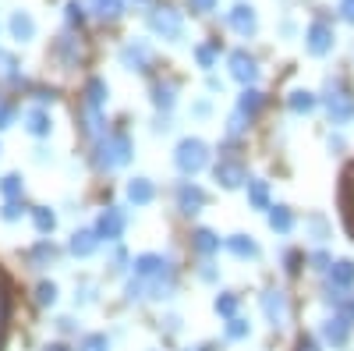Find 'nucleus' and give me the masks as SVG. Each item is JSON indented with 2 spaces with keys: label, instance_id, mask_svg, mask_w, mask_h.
<instances>
[{
  "label": "nucleus",
  "instance_id": "nucleus-28",
  "mask_svg": "<svg viewBox=\"0 0 354 351\" xmlns=\"http://www.w3.org/2000/svg\"><path fill=\"white\" fill-rule=\"evenodd\" d=\"M305 234L312 242H330L333 238V227H330V220L322 217V213H312V217H305Z\"/></svg>",
  "mask_w": 354,
  "mask_h": 351
},
{
  "label": "nucleus",
  "instance_id": "nucleus-38",
  "mask_svg": "<svg viewBox=\"0 0 354 351\" xmlns=\"http://www.w3.org/2000/svg\"><path fill=\"white\" fill-rule=\"evenodd\" d=\"M216 53H220L216 43H202V46H195V61H198V68L209 71V68L216 64Z\"/></svg>",
  "mask_w": 354,
  "mask_h": 351
},
{
  "label": "nucleus",
  "instance_id": "nucleus-6",
  "mask_svg": "<svg viewBox=\"0 0 354 351\" xmlns=\"http://www.w3.org/2000/svg\"><path fill=\"white\" fill-rule=\"evenodd\" d=\"M351 327H354V319L347 312H333V316H326L319 323V337L326 341L330 348H347L351 344Z\"/></svg>",
  "mask_w": 354,
  "mask_h": 351
},
{
  "label": "nucleus",
  "instance_id": "nucleus-43",
  "mask_svg": "<svg viewBox=\"0 0 354 351\" xmlns=\"http://www.w3.org/2000/svg\"><path fill=\"white\" fill-rule=\"evenodd\" d=\"M308 262H312V270H315V273H326V270L333 267V255H330L326 249H319V252L308 255Z\"/></svg>",
  "mask_w": 354,
  "mask_h": 351
},
{
  "label": "nucleus",
  "instance_id": "nucleus-17",
  "mask_svg": "<svg viewBox=\"0 0 354 351\" xmlns=\"http://www.w3.org/2000/svg\"><path fill=\"white\" fill-rule=\"evenodd\" d=\"M106 100H110V85L100 78V75H93L85 82V93H82V107H93V110H106Z\"/></svg>",
  "mask_w": 354,
  "mask_h": 351
},
{
  "label": "nucleus",
  "instance_id": "nucleus-45",
  "mask_svg": "<svg viewBox=\"0 0 354 351\" xmlns=\"http://www.w3.org/2000/svg\"><path fill=\"white\" fill-rule=\"evenodd\" d=\"M301 259H305L301 252H283V270L287 273H298L301 270Z\"/></svg>",
  "mask_w": 354,
  "mask_h": 351
},
{
  "label": "nucleus",
  "instance_id": "nucleus-30",
  "mask_svg": "<svg viewBox=\"0 0 354 351\" xmlns=\"http://www.w3.org/2000/svg\"><path fill=\"white\" fill-rule=\"evenodd\" d=\"M266 220H270V227L277 234H290L294 231V213L287 206H270V210H266Z\"/></svg>",
  "mask_w": 354,
  "mask_h": 351
},
{
  "label": "nucleus",
  "instance_id": "nucleus-57",
  "mask_svg": "<svg viewBox=\"0 0 354 351\" xmlns=\"http://www.w3.org/2000/svg\"><path fill=\"white\" fill-rule=\"evenodd\" d=\"M205 85H209V93H220V89H223V82H220L216 75H209V82H205Z\"/></svg>",
  "mask_w": 354,
  "mask_h": 351
},
{
  "label": "nucleus",
  "instance_id": "nucleus-48",
  "mask_svg": "<svg viewBox=\"0 0 354 351\" xmlns=\"http://www.w3.org/2000/svg\"><path fill=\"white\" fill-rule=\"evenodd\" d=\"M15 125V107L11 103H0V132Z\"/></svg>",
  "mask_w": 354,
  "mask_h": 351
},
{
  "label": "nucleus",
  "instance_id": "nucleus-5",
  "mask_svg": "<svg viewBox=\"0 0 354 351\" xmlns=\"http://www.w3.org/2000/svg\"><path fill=\"white\" fill-rule=\"evenodd\" d=\"M149 28L160 39L177 43L185 36V18H181V11H174V8H156V11H149Z\"/></svg>",
  "mask_w": 354,
  "mask_h": 351
},
{
  "label": "nucleus",
  "instance_id": "nucleus-61",
  "mask_svg": "<svg viewBox=\"0 0 354 351\" xmlns=\"http://www.w3.org/2000/svg\"><path fill=\"white\" fill-rule=\"evenodd\" d=\"M347 316H351V319H354V298H351V302H347Z\"/></svg>",
  "mask_w": 354,
  "mask_h": 351
},
{
  "label": "nucleus",
  "instance_id": "nucleus-53",
  "mask_svg": "<svg viewBox=\"0 0 354 351\" xmlns=\"http://www.w3.org/2000/svg\"><path fill=\"white\" fill-rule=\"evenodd\" d=\"M340 18L354 25V0H344V4H340Z\"/></svg>",
  "mask_w": 354,
  "mask_h": 351
},
{
  "label": "nucleus",
  "instance_id": "nucleus-32",
  "mask_svg": "<svg viewBox=\"0 0 354 351\" xmlns=\"http://www.w3.org/2000/svg\"><path fill=\"white\" fill-rule=\"evenodd\" d=\"M28 217H32V227L39 234H53L57 231V213L50 206H32V213H28Z\"/></svg>",
  "mask_w": 354,
  "mask_h": 351
},
{
  "label": "nucleus",
  "instance_id": "nucleus-49",
  "mask_svg": "<svg viewBox=\"0 0 354 351\" xmlns=\"http://www.w3.org/2000/svg\"><path fill=\"white\" fill-rule=\"evenodd\" d=\"M294 351H322V344H319L312 334H301V337H298V348H294Z\"/></svg>",
  "mask_w": 354,
  "mask_h": 351
},
{
  "label": "nucleus",
  "instance_id": "nucleus-46",
  "mask_svg": "<svg viewBox=\"0 0 354 351\" xmlns=\"http://www.w3.org/2000/svg\"><path fill=\"white\" fill-rule=\"evenodd\" d=\"M198 280H205V284H216V280H220V270L213 267V262H202V267H198Z\"/></svg>",
  "mask_w": 354,
  "mask_h": 351
},
{
  "label": "nucleus",
  "instance_id": "nucleus-19",
  "mask_svg": "<svg viewBox=\"0 0 354 351\" xmlns=\"http://www.w3.org/2000/svg\"><path fill=\"white\" fill-rule=\"evenodd\" d=\"M25 132L32 135V138H46V135L53 132L50 110H43V107H32V110H25Z\"/></svg>",
  "mask_w": 354,
  "mask_h": 351
},
{
  "label": "nucleus",
  "instance_id": "nucleus-10",
  "mask_svg": "<svg viewBox=\"0 0 354 351\" xmlns=\"http://www.w3.org/2000/svg\"><path fill=\"white\" fill-rule=\"evenodd\" d=\"M117 57H121V64L128 71H149L153 68V46L145 43V39H128Z\"/></svg>",
  "mask_w": 354,
  "mask_h": 351
},
{
  "label": "nucleus",
  "instance_id": "nucleus-36",
  "mask_svg": "<svg viewBox=\"0 0 354 351\" xmlns=\"http://www.w3.org/2000/svg\"><path fill=\"white\" fill-rule=\"evenodd\" d=\"M0 195H4V199H25L21 174H4V178H0Z\"/></svg>",
  "mask_w": 354,
  "mask_h": 351
},
{
  "label": "nucleus",
  "instance_id": "nucleus-39",
  "mask_svg": "<svg viewBox=\"0 0 354 351\" xmlns=\"http://www.w3.org/2000/svg\"><path fill=\"white\" fill-rule=\"evenodd\" d=\"M57 295H61V291H57V284L53 280H39L36 284V302L46 309V305H57Z\"/></svg>",
  "mask_w": 354,
  "mask_h": 351
},
{
  "label": "nucleus",
  "instance_id": "nucleus-35",
  "mask_svg": "<svg viewBox=\"0 0 354 351\" xmlns=\"http://www.w3.org/2000/svg\"><path fill=\"white\" fill-rule=\"evenodd\" d=\"M25 213H32V206L25 199H4V206H0V220H8V224L21 220Z\"/></svg>",
  "mask_w": 354,
  "mask_h": 351
},
{
  "label": "nucleus",
  "instance_id": "nucleus-11",
  "mask_svg": "<svg viewBox=\"0 0 354 351\" xmlns=\"http://www.w3.org/2000/svg\"><path fill=\"white\" fill-rule=\"evenodd\" d=\"M205 206H209V195H205V188H198L195 181H181V185H177V210H181L185 217H195V213H202Z\"/></svg>",
  "mask_w": 354,
  "mask_h": 351
},
{
  "label": "nucleus",
  "instance_id": "nucleus-3",
  "mask_svg": "<svg viewBox=\"0 0 354 351\" xmlns=\"http://www.w3.org/2000/svg\"><path fill=\"white\" fill-rule=\"evenodd\" d=\"M174 167L185 174V178H195L198 170L209 167V145H205L202 138L188 135L177 142V150H174Z\"/></svg>",
  "mask_w": 354,
  "mask_h": 351
},
{
  "label": "nucleus",
  "instance_id": "nucleus-23",
  "mask_svg": "<svg viewBox=\"0 0 354 351\" xmlns=\"http://www.w3.org/2000/svg\"><path fill=\"white\" fill-rule=\"evenodd\" d=\"M124 192H128V202H135V206H149L156 199V185L149 178H131Z\"/></svg>",
  "mask_w": 354,
  "mask_h": 351
},
{
  "label": "nucleus",
  "instance_id": "nucleus-42",
  "mask_svg": "<svg viewBox=\"0 0 354 351\" xmlns=\"http://www.w3.org/2000/svg\"><path fill=\"white\" fill-rule=\"evenodd\" d=\"M64 18H68V25H82L85 21V4H82V0H68V4H64Z\"/></svg>",
  "mask_w": 354,
  "mask_h": 351
},
{
  "label": "nucleus",
  "instance_id": "nucleus-56",
  "mask_svg": "<svg viewBox=\"0 0 354 351\" xmlns=\"http://www.w3.org/2000/svg\"><path fill=\"white\" fill-rule=\"evenodd\" d=\"M36 100H39V103H53L57 96H53V89H36Z\"/></svg>",
  "mask_w": 354,
  "mask_h": 351
},
{
  "label": "nucleus",
  "instance_id": "nucleus-34",
  "mask_svg": "<svg viewBox=\"0 0 354 351\" xmlns=\"http://www.w3.org/2000/svg\"><path fill=\"white\" fill-rule=\"evenodd\" d=\"M93 11L103 21H117V18L124 15V0H93Z\"/></svg>",
  "mask_w": 354,
  "mask_h": 351
},
{
  "label": "nucleus",
  "instance_id": "nucleus-14",
  "mask_svg": "<svg viewBox=\"0 0 354 351\" xmlns=\"http://www.w3.org/2000/svg\"><path fill=\"white\" fill-rule=\"evenodd\" d=\"M227 25L234 28L238 36H255L259 33V15H255V8L252 4H234L230 11H227Z\"/></svg>",
  "mask_w": 354,
  "mask_h": 351
},
{
  "label": "nucleus",
  "instance_id": "nucleus-50",
  "mask_svg": "<svg viewBox=\"0 0 354 351\" xmlns=\"http://www.w3.org/2000/svg\"><path fill=\"white\" fill-rule=\"evenodd\" d=\"M209 114H213L209 100H198V103H192V117H209Z\"/></svg>",
  "mask_w": 354,
  "mask_h": 351
},
{
  "label": "nucleus",
  "instance_id": "nucleus-16",
  "mask_svg": "<svg viewBox=\"0 0 354 351\" xmlns=\"http://www.w3.org/2000/svg\"><path fill=\"white\" fill-rule=\"evenodd\" d=\"M78 125H82V132L93 138V142L110 132V128H106V114H103V110H93V107H82V110H78Z\"/></svg>",
  "mask_w": 354,
  "mask_h": 351
},
{
  "label": "nucleus",
  "instance_id": "nucleus-44",
  "mask_svg": "<svg viewBox=\"0 0 354 351\" xmlns=\"http://www.w3.org/2000/svg\"><path fill=\"white\" fill-rule=\"evenodd\" d=\"M75 302H78V305H88V302H96V284H88V280H82V287H78V295H75Z\"/></svg>",
  "mask_w": 354,
  "mask_h": 351
},
{
  "label": "nucleus",
  "instance_id": "nucleus-2",
  "mask_svg": "<svg viewBox=\"0 0 354 351\" xmlns=\"http://www.w3.org/2000/svg\"><path fill=\"white\" fill-rule=\"evenodd\" d=\"M322 107H326L330 125H347L354 117V96L347 89L344 78H326V89H322Z\"/></svg>",
  "mask_w": 354,
  "mask_h": 351
},
{
  "label": "nucleus",
  "instance_id": "nucleus-37",
  "mask_svg": "<svg viewBox=\"0 0 354 351\" xmlns=\"http://www.w3.org/2000/svg\"><path fill=\"white\" fill-rule=\"evenodd\" d=\"M223 334H227V341H248L252 337V323H248V319H241V316H234V319H227Z\"/></svg>",
  "mask_w": 354,
  "mask_h": 351
},
{
  "label": "nucleus",
  "instance_id": "nucleus-52",
  "mask_svg": "<svg viewBox=\"0 0 354 351\" xmlns=\"http://www.w3.org/2000/svg\"><path fill=\"white\" fill-rule=\"evenodd\" d=\"M326 145H330V153H344V150H347L344 135H330V138H326Z\"/></svg>",
  "mask_w": 354,
  "mask_h": 351
},
{
  "label": "nucleus",
  "instance_id": "nucleus-20",
  "mask_svg": "<svg viewBox=\"0 0 354 351\" xmlns=\"http://www.w3.org/2000/svg\"><path fill=\"white\" fill-rule=\"evenodd\" d=\"M223 249L234 259H259V242L252 238V234H230V238L223 242Z\"/></svg>",
  "mask_w": 354,
  "mask_h": 351
},
{
  "label": "nucleus",
  "instance_id": "nucleus-59",
  "mask_svg": "<svg viewBox=\"0 0 354 351\" xmlns=\"http://www.w3.org/2000/svg\"><path fill=\"white\" fill-rule=\"evenodd\" d=\"M46 351H68V348H64V344H50Z\"/></svg>",
  "mask_w": 354,
  "mask_h": 351
},
{
  "label": "nucleus",
  "instance_id": "nucleus-24",
  "mask_svg": "<svg viewBox=\"0 0 354 351\" xmlns=\"http://www.w3.org/2000/svg\"><path fill=\"white\" fill-rule=\"evenodd\" d=\"M315 107H319V96L308 93V89H290V93H287V110H290V114L308 117Z\"/></svg>",
  "mask_w": 354,
  "mask_h": 351
},
{
  "label": "nucleus",
  "instance_id": "nucleus-33",
  "mask_svg": "<svg viewBox=\"0 0 354 351\" xmlns=\"http://www.w3.org/2000/svg\"><path fill=\"white\" fill-rule=\"evenodd\" d=\"M238 305H241V298L234 295V291H220L216 302H213L216 316H223V319H234V316H238Z\"/></svg>",
  "mask_w": 354,
  "mask_h": 351
},
{
  "label": "nucleus",
  "instance_id": "nucleus-15",
  "mask_svg": "<svg viewBox=\"0 0 354 351\" xmlns=\"http://www.w3.org/2000/svg\"><path fill=\"white\" fill-rule=\"evenodd\" d=\"M96 249H100V234H96V227H78V231L71 234V242H68V252H71L75 259L96 255Z\"/></svg>",
  "mask_w": 354,
  "mask_h": 351
},
{
  "label": "nucleus",
  "instance_id": "nucleus-21",
  "mask_svg": "<svg viewBox=\"0 0 354 351\" xmlns=\"http://www.w3.org/2000/svg\"><path fill=\"white\" fill-rule=\"evenodd\" d=\"M220 238H216V231H209V227H195L192 231V249L198 252V255H205V259H209V255H216L220 252Z\"/></svg>",
  "mask_w": 354,
  "mask_h": 351
},
{
  "label": "nucleus",
  "instance_id": "nucleus-47",
  "mask_svg": "<svg viewBox=\"0 0 354 351\" xmlns=\"http://www.w3.org/2000/svg\"><path fill=\"white\" fill-rule=\"evenodd\" d=\"M216 4H220V0H188V8L195 15H209V11H216Z\"/></svg>",
  "mask_w": 354,
  "mask_h": 351
},
{
  "label": "nucleus",
  "instance_id": "nucleus-58",
  "mask_svg": "<svg viewBox=\"0 0 354 351\" xmlns=\"http://www.w3.org/2000/svg\"><path fill=\"white\" fill-rule=\"evenodd\" d=\"M185 351H216V344H195V348H185Z\"/></svg>",
  "mask_w": 354,
  "mask_h": 351
},
{
  "label": "nucleus",
  "instance_id": "nucleus-1",
  "mask_svg": "<svg viewBox=\"0 0 354 351\" xmlns=\"http://www.w3.org/2000/svg\"><path fill=\"white\" fill-rule=\"evenodd\" d=\"M131 156H135V142H131L128 132H106L103 138L93 142V163L103 174H113V170L128 167Z\"/></svg>",
  "mask_w": 354,
  "mask_h": 351
},
{
  "label": "nucleus",
  "instance_id": "nucleus-18",
  "mask_svg": "<svg viewBox=\"0 0 354 351\" xmlns=\"http://www.w3.org/2000/svg\"><path fill=\"white\" fill-rule=\"evenodd\" d=\"M57 255H61V252H57V245H53L50 238L36 242L32 249L25 252V259H28V267H32V270H46L50 262H57Z\"/></svg>",
  "mask_w": 354,
  "mask_h": 351
},
{
  "label": "nucleus",
  "instance_id": "nucleus-60",
  "mask_svg": "<svg viewBox=\"0 0 354 351\" xmlns=\"http://www.w3.org/2000/svg\"><path fill=\"white\" fill-rule=\"evenodd\" d=\"M347 202H351V220H354V188H351V199Z\"/></svg>",
  "mask_w": 354,
  "mask_h": 351
},
{
  "label": "nucleus",
  "instance_id": "nucleus-25",
  "mask_svg": "<svg viewBox=\"0 0 354 351\" xmlns=\"http://www.w3.org/2000/svg\"><path fill=\"white\" fill-rule=\"evenodd\" d=\"M8 28H11V36L18 43H28V39L36 36V21H32V15H28V11H15L11 21H8Z\"/></svg>",
  "mask_w": 354,
  "mask_h": 351
},
{
  "label": "nucleus",
  "instance_id": "nucleus-27",
  "mask_svg": "<svg viewBox=\"0 0 354 351\" xmlns=\"http://www.w3.org/2000/svg\"><path fill=\"white\" fill-rule=\"evenodd\" d=\"M174 103H177V85L174 82H153V107L170 114Z\"/></svg>",
  "mask_w": 354,
  "mask_h": 351
},
{
  "label": "nucleus",
  "instance_id": "nucleus-4",
  "mask_svg": "<svg viewBox=\"0 0 354 351\" xmlns=\"http://www.w3.org/2000/svg\"><path fill=\"white\" fill-rule=\"evenodd\" d=\"M131 270H135V277L145 280V284L156 280V277H167V273H177V270H174V259L163 255V252H142V255H135Z\"/></svg>",
  "mask_w": 354,
  "mask_h": 351
},
{
  "label": "nucleus",
  "instance_id": "nucleus-22",
  "mask_svg": "<svg viewBox=\"0 0 354 351\" xmlns=\"http://www.w3.org/2000/svg\"><path fill=\"white\" fill-rule=\"evenodd\" d=\"M326 280H330V287H340V291L354 287V262L351 259H333V267L326 270Z\"/></svg>",
  "mask_w": 354,
  "mask_h": 351
},
{
  "label": "nucleus",
  "instance_id": "nucleus-9",
  "mask_svg": "<svg viewBox=\"0 0 354 351\" xmlns=\"http://www.w3.org/2000/svg\"><path fill=\"white\" fill-rule=\"evenodd\" d=\"M259 305H262V316H266V323H270L273 330L287 323V316H290V305H287V295H283L280 287H266V291H262V298H259Z\"/></svg>",
  "mask_w": 354,
  "mask_h": 351
},
{
  "label": "nucleus",
  "instance_id": "nucleus-40",
  "mask_svg": "<svg viewBox=\"0 0 354 351\" xmlns=\"http://www.w3.org/2000/svg\"><path fill=\"white\" fill-rule=\"evenodd\" d=\"M124 298L128 302H142V298H149V287H145V280H138L135 273L128 277V284H124Z\"/></svg>",
  "mask_w": 354,
  "mask_h": 351
},
{
  "label": "nucleus",
  "instance_id": "nucleus-13",
  "mask_svg": "<svg viewBox=\"0 0 354 351\" xmlns=\"http://www.w3.org/2000/svg\"><path fill=\"white\" fill-rule=\"evenodd\" d=\"M227 64H230V78H234V82H241L245 89H248V85H255V78H259V64H255V57H252L248 50H234Z\"/></svg>",
  "mask_w": 354,
  "mask_h": 351
},
{
  "label": "nucleus",
  "instance_id": "nucleus-62",
  "mask_svg": "<svg viewBox=\"0 0 354 351\" xmlns=\"http://www.w3.org/2000/svg\"><path fill=\"white\" fill-rule=\"evenodd\" d=\"M135 4H149V0H135Z\"/></svg>",
  "mask_w": 354,
  "mask_h": 351
},
{
  "label": "nucleus",
  "instance_id": "nucleus-31",
  "mask_svg": "<svg viewBox=\"0 0 354 351\" xmlns=\"http://www.w3.org/2000/svg\"><path fill=\"white\" fill-rule=\"evenodd\" d=\"M57 57H61V61H64V68H75L78 64V39L71 36V33H64L61 39H57Z\"/></svg>",
  "mask_w": 354,
  "mask_h": 351
},
{
  "label": "nucleus",
  "instance_id": "nucleus-7",
  "mask_svg": "<svg viewBox=\"0 0 354 351\" xmlns=\"http://www.w3.org/2000/svg\"><path fill=\"white\" fill-rule=\"evenodd\" d=\"M96 234H100V242H110V245H117L121 242V234H124V227H128V213L121 210V206H106L100 217H96Z\"/></svg>",
  "mask_w": 354,
  "mask_h": 351
},
{
  "label": "nucleus",
  "instance_id": "nucleus-55",
  "mask_svg": "<svg viewBox=\"0 0 354 351\" xmlns=\"http://www.w3.org/2000/svg\"><path fill=\"white\" fill-rule=\"evenodd\" d=\"M153 132H170V117H167V114H160V117H156V125H153Z\"/></svg>",
  "mask_w": 354,
  "mask_h": 351
},
{
  "label": "nucleus",
  "instance_id": "nucleus-8",
  "mask_svg": "<svg viewBox=\"0 0 354 351\" xmlns=\"http://www.w3.org/2000/svg\"><path fill=\"white\" fill-rule=\"evenodd\" d=\"M333 46H337V33L330 21H312L305 28V50L312 57H326V53H333Z\"/></svg>",
  "mask_w": 354,
  "mask_h": 351
},
{
  "label": "nucleus",
  "instance_id": "nucleus-29",
  "mask_svg": "<svg viewBox=\"0 0 354 351\" xmlns=\"http://www.w3.org/2000/svg\"><path fill=\"white\" fill-rule=\"evenodd\" d=\"M262 103H266V96L255 89V85H248V89H241V96H238V107H234V110H241L245 117H252V121H255V114L262 110Z\"/></svg>",
  "mask_w": 354,
  "mask_h": 351
},
{
  "label": "nucleus",
  "instance_id": "nucleus-51",
  "mask_svg": "<svg viewBox=\"0 0 354 351\" xmlns=\"http://www.w3.org/2000/svg\"><path fill=\"white\" fill-rule=\"evenodd\" d=\"M57 330H61V334H75V330H78V323H75L71 316H61V319H57Z\"/></svg>",
  "mask_w": 354,
  "mask_h": 351
},
{
  "label": "nucleus",
  "instance_id": "nucleus-41",
  "mask_svg": "<svg viewBox=\"0 0 354 351\" xmlns=\"http://www.w3.org/2000/svg\"><path fill=\"white\" fill-rule=\"evenodd\" d=\"M78 351H110V337L106 334H85Z\"/></svg>",
  "mask_w": 354,
  "mask_h": 351
},
{
  "label": "nucleus",
  "instance_id": "nucleus-54",
  "mask_svg": "<svg viewBox=\"0 0 354 351\" xmlns=\"http://www.w3.org/2000/svg\"><path fill=\"white\" fill-rule=\"evenodd\" d=\"M124 262H128V252H124V249H117V252H113V270L121 273V270H124Z\"/></svg>",
  "mask_w": 354,
  "mask_h": 351
},
{
  "label": "nucleus",
  "instance_id": "nucleus-12",
  "mask_svg": "<svg viewBox=\"0 0 354 351\" xmlns=\"http://www.w3.org/2000/svg\"><path fill=\"white\" fill-rule=\"evenodd\" d=\"M213 178H216V185L220 188H241V185H248V170H245V163L241 160H220L216 167H213Z\"/></svg>",
  "mask_w": 354,
  "mask_h": 351
},
{
  "label": "nucleus",
  "instance_id": "nucleus-26",
  "mask_svg": "<svg viewBox=\"0 0 354 351\" xmlns=\"http://www.w3.org/2000/svg\"><path fill=\"white\" fill-rule=\"evenodd\" d=\"M245 188H248V206H252V210H262V213H266V210L273 206V202H270V181L252 178Z\"/></svg>",
  "mask_w": 354,
  "mask_h": 351
}]
</instances>
